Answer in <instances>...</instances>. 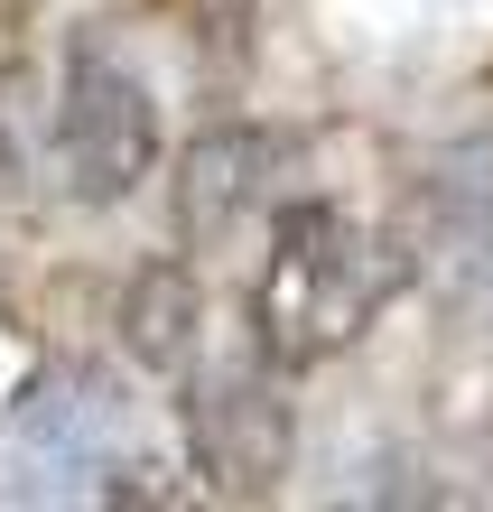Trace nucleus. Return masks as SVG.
I'll return each mask as SVG.
<instances>
[{
    "instance_id": "nucleus-2",
    "label": "nucleus",
    "mask_w": 493,
    "mask_h": 512,
    "mask_svg": "<svg viewBox=\"0 0 493 512\" xmlns=\"http://www.w3.org/2000/svg\"><path fill=\"white\" fill-rule=\"evenodd\" d=\"M56 177L75 205H131L159 177V103L112 38L75 28L56 66Z\"/></svg>"
},
{
    "instance_id": "nucleus-5",
    "label": "nucleus",
    "mask_w": 493,
    "mask_h": 512,
    "mask_svg": "<svg viewBox=\"0 0 493 512\" xmlns=\"http://www.w3.org/2000/svg\"><path fill=\"white\" fill-rule=\"evenodd\" d=\"M121 345L140 354L149 373H187L196 345H205V308H196V280L177 261H149L131 298H121Z\"/></svg>"
},
{
    "instance_id": "nucleus-4",
    "label": "nucleus",
    "mask_w": 493,
    "mask_h": 512,
    "mask_svg": "<svg viewBox=\"0 0 493 512\" xmlns=\"http://www.w3.org/2000/svg\"><path fill=\"white\" fill-rule=\"evenodd\" d=\"M280 159H289V131H261V122L205 131L187 159H177V224H187V243H224V233L270 196Z\"/></svg>"
},
{
    "instance_id": "nucleus-3",
    "label": "nucleus",
    "mask_w": 493,
    "mask_h": 512,
    "mask_svg": "<svg viewBox=\"0 0 493 512\" xmlns=\"http://www.w3.org/2000/svg\"><path fill=\"white\" fill-rule=\"evenodd\" d=\"M187 466L214 494H270L289 475V401L270 364H214L187 391Z\"/></svg>"
},
{
    "instance_id": "nucleus-1",
    "label": "nucleus",
    "mask_w": 493,
    "mask_h": 512,
    "mask_svg": "<svg viewBox=\"0 0 493 512\" xmlns=\"http://www.w3.org/2000/svg\"><path fill=\"white\" fill-rule=\"evenodd\" d=\"M400 280H410V252L391 233H373L354 205L298 196L270 215V252L252 270V354L270 373H317L373 336Z\"/></svg>"
}]
</instances>
